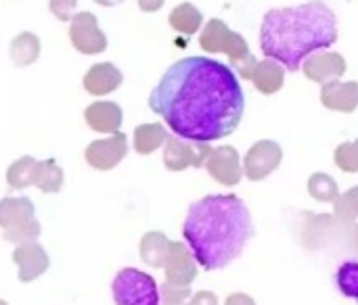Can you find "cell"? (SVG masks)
Segmentation results:
<instances>
[{"instance_id": "cell-14", "label": "cell", "mask_w": 358, "mask_h": 305, "mask_svg": "<svg viewBox=\"0 0 358 305\" xmlns=\"http://www.w3.org/2000/svg\"><path fill=\"white\" fill-rule=\"evenodd\" d=\"M71 40H73L76 48L86 54L101 52L107 46V40L101 34V29L96 27L94 17L90 13H82L76 17L73 27H71Z\"/></svg>"}, {"instance_id": "cell-5", "label": "cell", "mask_w": 358, "mask_h": 305, "mask_svg": "<svg viewBox=\"0 0 358 305\" xmlns=\"http://www.w3.org/2000/svg\"><path fill=\"white\" fill-rule=\"evenodd\" d=\"M111 291L115 305H162L155 278L136 268L120 270L113 278Z\"/></svg>"}, {"instance_id": "cell-25", "label": "cell", "mask_w": 358, "mask_h": 305, "mask_svg": "<svg viewBox=\"0 0 358 305\" xmlns=\"http://www.w3.org/2000/svg\"><path fill=\"white\" fill-rule=\"evenodd\" d=\"M61 184H63V174H61L59 165L55 161H42L40 170H38L36 186H40V191H44V193H57V191H61Z\"/></svg>"}, {"instance_id": "cell-26", "label": "cell", "mask_w": 358, "mask_h": 305, "mask_svg": "<svg viewBox=\"0 0 358 305\" xmlns=\"http://www.w3.org/2000/svg\"><path fill=\"white\" fill-rule=\"evenodd\" d=\"M334 211L338 220L352 222L358 218V186H352L334 201Z\"/></svg>"}, {"instance_id": "cell-10", "label": "cell", "mask_w": 358, "mask_h": 305, "mask_svg": "<svg viewBox=\"0 0 358 305\" xmlns=\"http://www.w3.org/2000/svg\"><path fill=\"white\" fill-rule=\"evenodd\" d=\"M164 272H166V283H170V285L189 287L195 281L197 262L185 243H172L170 245V251H168V258L164 264Z\"/></svg>"}, {"instance_id": "cell-32", "label": "cell", "mask_w": 358, "mask_h": 305, "mask_svg": "<svg viewBox=\"0 0 358 305\" xmlns=\"http://www.w3.org/2000/svg\"><path fill=\"white\" fill-rule=\"evenodd\" d=\"M138 6L147 13H153L164 6V0H138Z\"/></svg>"}, {"instance_id": "cell-23", "label": "cell", "mask_w": 358, "mask_h": 305, "mask_svg": "<svg viewBox=\"0 0 358 305\" xmlns=\"http://www.w3.org/2000/svg\"><path fill=\"white\" fill-rule=\"evenodd\" d=\"M308 193L319 203H334L340 197L338 182L329 174H323V172H317L308 178Z\"/></svg>"}, {"instance_id": "cell-28", "label": "cell", "mask_w": 358, "mask_h": 305, "mask_svg": "<svg viewBox=\"0 0 358 305\" xmlns=\"http://www.w3.org/2000/svg\"><path fill=\"white\" fill-rule=\"evenodd\" d=\"M191 287H185V285H170L166 283L162 289H159V299L162 305H182L191 299Z\"/></svg>"}, {"instance_id": "cell-12", "label": "cell", "mask_w": 358, "mask_h": 305, "mask_svg": "<svg viewBox=\"0 0 358 305\" xmlns=\"http://www.w3.org/2000/svg\"><path fill=\"white\" fill-rule=\"evenodd\" d=\"M128 153V142L126 136L115 132L111 138L107 140H96L86 149V161L94 168V170H111L115 168L124 155Z\"/></svg>"}, {"instance_id": "cell-24", "label": "cell", "mask_w": 358, "mask_h": 305, "mask_svg": "<svg viewBox=\"0 0 358 305\" xmlns=\"http://www.w3.org/2000/svg\"><path fill=\"white\" fill-rule=\"evenodd\" d=\"M336 285L340 293L358 305V262H346L336 272Z\"/></svg>"}, {"instance_id": "cell-27", "label": "cell", "mask_w": 358, "mask_h": 305, "mask_svg": "<svg viewBox=\"0 0 358 305\" xmlns=\"http://www.w3.org/2000/svg\"><path fill=\"white\" fill-rule=\"evenodd\" d=\"M334 159H336V165L340 170H344L348 174L358 172V140L340 144L334 153Z\"/></svg>"}, {"instance_id": "cell-18", "label": "cell", "mask_w": 358, "mask_h": 305, "mask_svg": "<svg viewBox=\"0 0 358 305\" xmlns=\"http://www.w3.org/2000/svg\"><path fill=\"white\" fill-rule=\"evenodd\" d=\"M86 119H88L90 128H94L99 132L115 134L122 124V109L115 103H94L86 111Z\"/></svg>"}, {"instance_id": "cell-11", "label": "cell", "mask_w": 358, "mask_h": 305, "mask_svg": "<svg viewBox=\"0 0 358 305\" xmlns=\"http://www.w3.org/2000/svg\"><path fill=\"white\" fill-rule=\"evenodd\" d=\"M302 71L310 82L325 84L346 73V59L340 52H313L302 63Z\"/></svg>"}, {"instance_id": "cell-19", "label": "cell", "mask_w": 358, "mask_h": 305, "mask_svg": "<svg viewBox=\"0 0 358 305\" xmlns=\"http://www.w3.org/2000/svg\"><path fill=\"white\" fill-rule=\"evenodd\" d=\"M170 245H172V241H168L166 235L147 232L143 237V241H141V258H143V262L153 266V268H164Z\"/></svg>"}, {"instance_id": "cell-2", "label": "cell", "mask_w": 358, "mask_h": 305, "mask_svg": "<svg viewBox=\"0 0 358 305\" xmlns=\"http://www.w3.org/2000/svg\"><path fill=\"white\" fill-rule=\"evenodd\" d=\"M182 237L203 270H220L235 262L254 237L250 209L237 195H208L189 207Z\"/></svg>"}, {"instance_id": "cell-1", "label": "cell", "mask_w": 358, "mask_h": 305, "mask_svg": "<svg viewBox=\"0 0 358 305\" xmlns=\"http://www.w3.org/2000/svg\"><path fill=\"white\" fill-rule=\"evenodd\" d=\"M149 107L174 136L214 142L237 130L245 98L231 65L208 57H187L164 73L149 96Z\"/></svg>"}, {"instance_id": "cell-3", "label": "cell", "mask_w": 358, "mask_h": 305, "mask_svg": "<svg viewBox=\"0 0 358 305\" xmlns=\"http://www.w3.org/2000/svg\"><path fill=\"white\" fill-rule=\"evenodd\" d=\"M336 42L338 19L323 0L273 8L260 25V48L264 57L281 63L289 71H298L313 52L325 50Z\"/></svg>"}, {"instance_id": "cell-35", "label": "cell", "mask_w": 358, "mask_h": 305, "mask_svg": "<svg viewBox=\"0 0 358 305\" xmlns=\"http://www.w3.org/2000/svg\"><path fill=\"white\" fill-rule=\"evenodd\" d=\"M0 305H6V304H4V302H0Z\"/></svg>"}, {"instance_id": "cell-13", "label": "cell", "mask_w": 358, "mask_h": 305, "mask_svg": "<svg viewBox=\"0 0 358 305\" xmlns=\"http://www.w3.org/2000/svg\"><path fill=\"white\" fill-rule=\"evenodd\" d=\"M321 103L331 111L352 113L358 107V84L357 82H340L331 80L321 86Z\"/></svg>"}, {"instance_id": "cell-4", "label": "cell", "mask_w": 358, "mask_h": 305, "mask_svg": "<svg viewBox=\"0 0 358 305\" xmlns=\"http://www.w3.org/2000/svg\"><path fill=\"white\" fill-rule=\"evenodd\" d=\"M199 44L206 52H227L231 69H235L237 73L243 71L252 61H256V57L250 52L245 38L229 29V25L220 19L208 21L199 36Z\"/></svg>"}, {"instance_id": "cell-20", "label": "cell", "mask_w": 358, "mask_h": 305, "mask_svg": "<svg viewBox=\"0 0 358 305\" xmlns=\"http://www.w3.org/2000/svg\"><path fill=\"white\" fill-rule=\"evenodd\" d=\"M201 23H203V15H201L199 8L193 6L191 2L178 4V6L170 13V25H172L176 31L185 34V36L195 34V31L201 27Z\"/></svg>"}, {"instance_id": "cell-31", "label": "cell", "mask_w": 358, "mask_h": 305, "mask_svg": "<svg viewBox=\"0 0 358 305\" xmlns=\"http://www.w3.org/2000/svg\"><path fill=\"white\" fill-rule=\"evenodd\" d=\"M224 305H256V302L245 293H233V295L227 297Z\"/></svg>"}, {"instance_id": "cell-17", "label": "cell", "mask_w": 358, "mask_h": 305, "mask_svg": "<svg viewBox=\"0 0 358 305\" xmlns=\"http://www.w3.org/2000/svg\"><path fill=\"white\" fill-rule=\"evenodd\" d=\"M120 84H122V73L111 63L94 65L90 69V73L86 75V80H84L86 90L92 92V94H107V92L115 90Z\"/></svg>"}, {"instance_id": "cell-15", "label": "cell", "mask_w": 358, "mask_h": 305, "mask_svg": "<svg viewBox=\"0 0 358 305\" xmlns=\"http://www.w3.org/2000/svg\"><path fill=\"white\" fill-rule=\"evenodd\" d=\"M13 260L19 266V281L23 283H29L48 270V255L36 243H23L13 253Z\"/></svg>"}, {"instance_id": "cell-7", "label": "cell", "mask_w": 358, "mask_h": 305, "mask_svg": "<svg viewBox=\"0 0 358 305\" xmlns=\"http://www.w3.org/2000/svg\"><path fill=\"white\" fill-rule=\"evenodd\" d=\"M283 161V151L275 140H258L243 159V176L252 182L268 178Z\"/></svg>"}, {"instance_id": "cell-8", "label": "cell", "mask_w": 358, "mask_h": 305, "mask_svg": "<svg viewBox=\"0 0 358 305\" xmlns=\"http://www.w3.org/2000/svg\"><path fill=\"white\" fill-rule=\"evenodd\" d=\"M206 170L218 184H224V186H237L243 176L241 157H239L237 149L229 147V144L212 149V153L206 161Z\"/></svg>"}, {"instance_id": "cell-29", "label": "cell", "mask_w": 358, "mask_h": 305, "mask_svg": "<svg viewBox=\"0 0 358 305\" xmlns=\"http://www.w3.org/2000/svg\"><path fill=\"white\" fill-rule=\"evenodd\" d=\"M40 237V224L36 220H29L27 224L15 228V230H4V239L10 243H34Z\"/></svg>"}, {"instance_id": "cell-30", "label": "cell", "mask_w": 358, "mask_h": 305, "mask_svg": "<svg viewBox=\"0 0 358 305\" xmlns=\"http://www.w3.org/2000/svg\"><path fill=\"white\" fill-rule=\"evenodd\" d=\"M187 305H218V297L212 291H199L189 299Z\"/></svg>"}, {"instance_id": "cell-9", "label": "cell", "mask_w": 358, "mask_h": 305, "mask_svg": "<svg viewBox=\"0 0 358 305\" xmlns=\"http://www.w3.org/2000/svg\"><path fill=\"white\" fill-rule=\"evenodd\" d=\"M239 75L243 80H250L258 92L262 94H275L283 88L285 82V69L281 67V63L273 61V59H264V61H252L243 71H239Z\"/></svg>"}, {"instance_id": "cell-34", "label": "cell", "mask_w": 358, "mask_h": 305, "mask_svg": "<svg viewBox=\"0 0 358 305\" xmlns=\"http://www.w3.org/2000/svg\"><path fill=\"white\" fill-rule=\"evenodd\" d=\"M355 247H357V249H358V226H357V228H355Z\"/></svg>"}, {"instance_id": "cell-22", "label": "cell", "mask_w": 358, "mask_h": 305, "mask_svg": "<svg viewBox=\"0 0 358 305\" xmlns=\"http://www.w3.org/2000/svg\"><path fill=\"white\" fill-rule=\"evenodd\" d=\"M38 170H40V161H34L29 157L19 159L17 163H13L8 168L6 180L13 188H25L29 184H36L38 180Z\"/></svg>"}, {"instance_id": "cell-6", "label": "cell", "mask_w": 358, "mask_h": 305, "mask_svg": "<svg viewBox=\"0 0 358 305\" xmlns=\"http://www.w3.org/2000/svg\"><path fill=\"white\" fill-rule=\"evenodd\" d=\"M210 153H212L210 142H195V140L178 138V136H168L166 149H164V163L170 172H180L187 168H201L206 165Z\"/></svg>"}, {"instance_id": "cell-16", "label": "cell", "mask_w": 358, "mask_h": 305, "mask_svg": "<svg viewBox=\"0 0 358 305\" xmlns=\"http://www.w3.org/2000/svg\"><path fill=\"white\" fill-rule=\"evenodd\" d=\"M34 220V203L25 197L2 199L0 201V226L4 230H15Z\"/></svg>"}, {"instance_id": "cell-33", "label": "cell", "mask_w": 358, "mask_h": 305, "mask_svg": "<svg viewBox=\"0 0 358 305\" xmlns=\"http://www.w3.org/2000/svg\"><path fill=\"white\" fill-rule=\"evenodd\" d=\"M96 2H101V4H105V6H113V4H120L122 0H96Z\"/></svg>"}, {"instance_id": "cell-21", "label": "cell", "mask_w": 358, "mask_h": 305, "mask_svg": "<svg viewBox=\"0 0 358 305\" xmlns=\"http://www.w3.org/2000/svg\"><path fill=\"white\" fill-rule=\"evenodd\" d=\"M168 138L166 130L159 124H147V126H138L134 130V149L141 155H149L153 153L159 144H164Z\"/></svg>"}, {"instance_id": "cell-36", "label": "cell", "mask_w": 358, "mask_h": 305, "mask_svg": "<svg viewBox=\"0 0 358 305\" xmlns=\"http://www.w3.org/2000/svg\"><path fill=\"white\" fill-rule=\"evenodd\" d=\"M187 304H189V302H187ZM187 304H182V305H187Z\"/></svg>"}]
</instances>
